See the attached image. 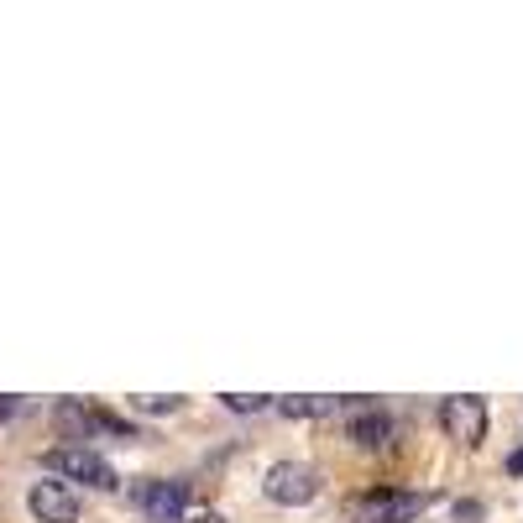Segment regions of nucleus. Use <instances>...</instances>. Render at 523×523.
<instances>
[{"mask_svg":"<svg viewBox=\"0 0 523 523\" xmlns=\"http://www.w3.org/2000/svg\"><path fill=\"white\" fill-rule=\"evenodd\" d=\"M429 503H435L429 492H398V487H377V492H361V497H351L346 518H351V523H408V518H419Z\"/></svg>","mask_w":523,"mask_h":523,"instance_id":"1","label":"nucleus"},{"mask_svg":"<svg viewBox=\"0 0 523 523\" xmlns=\"http://www.w3.org/2000/svg\"><path fill=\"white\" fill-rule=\"evenodd\" d=\"M42 461H48V471H58L63 482H84V487H95V492H116V487H121L116 466L100 461L95 450H84V445H58V450H48Z\"/></svg>","mask_w":523,"mask_h":523,"instance_id":"2","label":"nucleus"},{"mask_svg":"<svg viewBox=\"0 0 523 523\" xmlns=\"http://www.w3.org/2000/svg\"><path fill=\"white\" fill-rule=\"evenodd\" d=\"M262 492L283 508H304V503H314V492H320V471L304 466V461H272L262 476Z\"/></svg>","mask_w":523,"mask_h":523,"instance_id":"3","label":"nucleus"},{"mask_svg":"<svg viewBox=\"0 0 523 523\" xmlns=\"http://www.w3.org/2000/svg\"><path fill=\"white\" fill-rule=\"evenodd\" d=\"M440 424H445V435L456 440V445H482L487 440V398H476V393H456V398H445L440 403Z\"/></svg>","mask_w":523,"mask_h":523,"instance_id":"4","label":"nucleus"},{"mask_svg":"<svg viewBox=\"0 0 523 523\" xmlns=\"http://www.w3.org/2000/svg\"><path fill=\"white\" fill-rule=\"evenodd\" d=\"M27 503H32V518L37 523H79V497H74V487L53 482V476L27 492Z\"/></svg>","mask_w":523,"mask_h":523,"instance_id":"5","label":"nucleus"},{"mask_svg":"<svg viewBox=\"0 0 523 523\" xmlns=\"http://www.w3.org/2000/svg\"><path fill=\"white\" fill-rule=\"evenodd\" d=\"M393 440H398V419L388 414V408L361 403L356 414H351V445H361V450H382V445H393Z\"/></svg>","mask_w":523,"mask_h":523,"instance_id":"6","label":"nucleus"},{"mask_svg":"<svg viewBox=\"0 0 523 523\" xmlns=\"http://www.w3.org/2000/svg\"><path fill=\"white\" fill-rule=\"evenodd\" d=\"M142 513L147 523H178L189 513V482H178V476H168V482H152L142 492Z\"/></svg>","mask_w":523,"mask_h":523,"instance_id":"7","label":"nucleus"},{"mask_svg":"<svg viewBox=\"0 0 523 523\" xmlns=\"http://www.w3.org/2000/svg\"><path fill=\"white\" fill-rule=\"evenodd\" d=\"M53 424L68 440H89L95 435V408H84L79 398H63V403H53Z\"/></svg>","mask_w":523,"mask_h":523,"instance_id":"8","label":"nucleus"},{"mask_svg":"<svg viewBox=\"0 0 523 523\" xmlns=\"http://www.w3.org/2000/svg\"><path fill=\"white\" fill-rule=\"evenodd\" d=\"M335 408H340V398H314V393L278 398V414H288V419H325V414H335Z\"/></svg>","mask_w":523,"mask_h":523,"instance_id":"9","label":"nucleus"},{"mask_svg":"<svg viewBox=\"0 0 523 523\" xmlns=\"http://www.w3.org/2000/svg\"><path fill=\"white\" fill-rule=\"evenodd\" d=\"M131 408H136V414H178L184 398H178V393H136Z\"/></svg>","mask_w":523,"mask_h":523,"instance_id":"10","label":"nucleus"},{"mask_svg":"<svg viewBox=\"0 0 523 523\" xmlns=\"http://www.w3.org/2000/svg\"><path fill=\"white\" fill-rule=\"evenodd\" d=\"M220 403L231 408V414H262V408H267V393H220Z\"/></svg>","mask_w":523,"mask_h":523,"instance_id":"11","label":"nucleus"},{"mask_svg":"<svg viewBox=\"0 0 523 523\" xmlns=\"http://www.w3.org/2000/svg\"><path fill=\"white\" fill-rule=\"evenodd\" d=\"M189 523H225V518H220L215 508H194V513H189Z\"/></svg>","mask_w":523,"mask_h":523,"instance_id":"12","label":"nucleus"},{"mask_svg":"<svg viewBox=\"0 0 523 523\" xmlns=\"http://www.w3.org/2000/svg\"><path fill=\"white\" fill-rule=\"evenodd\" d=\"M508 471H513V476H523V450H513V456H508Z\"/></svg>","mask_w":523,"mask_h":523,"instance_id":"13","label":"nucleus"}]
</instances>
